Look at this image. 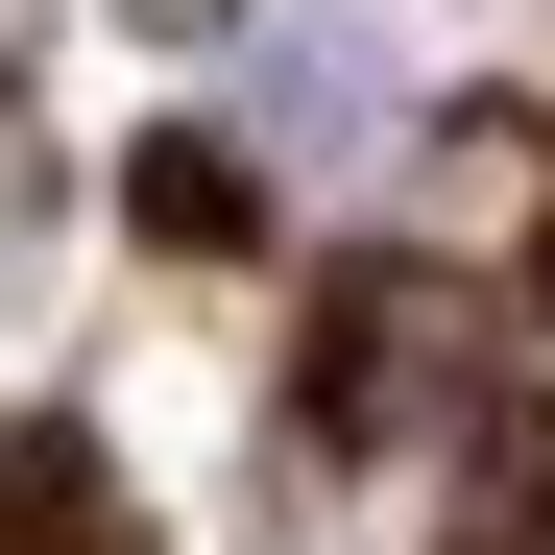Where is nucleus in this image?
Masks as SVG:
<instances>
[{"label": "nucleus", "instance_id": "nucleus-2", "mask_svg": "<svg viewBox=\"0 0 555 555\" xmlns=\"http://www.w3.org/2000/svg\"><path fill=\"white\" fill-rule=\"evenodd\" d=\"M0 555H98V459H73V435L0 459Z\"/></svg>", "mask_w": 555, "mask_h": 555}, {"label": "nucleus", "instance_id": "nucleus-1", "mask_svg": "<svg viewBox=\"0 0 555 555\" xmlns=\"http://www.w3.org/2000/svg\"><path fill=\"white\" fill-rule=\"evenodd\" d=\"M435 338H459L435 291H362V314H338V362H314V435H411V387H435Z\"/></svg>", "mask_w": 555, "mask_h": 555}]
</instances>
